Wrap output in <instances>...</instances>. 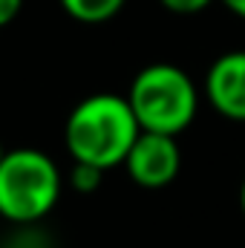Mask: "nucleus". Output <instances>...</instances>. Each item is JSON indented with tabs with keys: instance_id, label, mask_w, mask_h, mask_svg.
Here are the masks:
<instances>
[{
	"instance_id": "obj_3",
	"label": "nucleus",
	"mask_w": 245,
	"mask_h": 248,
	"mask_svg": "<svg viewBox=\"0 0 245 248\" xmlns=\"http://www.w3.org/2000/svg\"><path fill=\"white\" fill-rule=\"evenodd\" d=\"M127 101L141 124V130L179 136L196 119L199 90L182 66L150 63L133 78Z\"/></svg>"
},
{
	"instance_id": "obj_1",
	"label": "nucleus",
	"mask_w": 245,
	"mask_h": 248,
	"mask_svg": "<svg viewBox=\"0 0 245 248\" xmlns=\"http://www.w3.org/2000/svg\"><path fill=\"white\" fill-rule=\"evenodd\" d=\"M141 124L136 119L127 95L95 93L72 107L63 124V144L72 162L113 170L124 165L136 144Z\"/></svg>"
},
{
	"instance_id": "obj_4",
	"label": "nucleus",
	"mask_w": 245,
	"mask_h": 248,
	"mask_svg": "<svg viewBox=\"0 0 245 248\" xmlns=\"http://www.w3.org/2000/svg\"><path fill=\"white\" fill-rule=\"evenodd\" d=\"M124 168L138 187H147V190L168 187L182 170V150L176 136L141 130L124 159Z\"/></svg>"
},
{
	"instance_id": "obj_2",
	"label": "nucleus",
	"mask_w": 245,
	"mask_h": 248,
	"mask_svg": "<svg viewBox=\"0 0 245 248\" xmlns=\"http://www.w3.org/2000/svg\"><path fill=\"white\" fill-rule=\"evenodd\" d=\"M63 176L55 159L38 147L6 150L0 162V217L15 225L41 222L55 211Z\"/></svg>"
},
{
	"instance_id": "obj_8",
	"label": "nucleus",
	"mask_w": 245,
	"mask_h": 248,
	"mask_svg": "<svg viewBox=\"0 0 245 248\" xmlns=\"http://www.w3.org/2000/svg\"><path fill=\"white\" fill-rule=\"evenodd\" d=\"M168 12H173V15H199V12H205L214 0H159Z\"/></svg>"
},
{
	"instance_id": "obj_12",
	"label": "nucleus",
	"mask_w": 245,
	"mask_h": 248,
	"mask_svg": "<svg viewBox=\"0 0 245 248\" xmlns=\"http://www.w3.org/2000/svg\"><path fill=\"white\" fill-rule=\"evenodd\" d=\"M3 156H6V150H3V144H0V162H3Z\"/></svg>"
},
{
	"instance_id": "obj_11",
	"label": "nucleus",
	"mask_w": 245,
	"mask_h": 248,
	"mask_svg": "<svg viewBox=\"0 0 245 248\" xmlns=\"http://www.w3.org/2000/svg\"><path fill=\"white\" fill-rule=\"evenodd\" d=\"M240 205H243V214H245V179H243V187H240Z\"/></svg>"
},
{
	"instance_id": "obj_6",
	"label": "nucleus",
	"mask_w": 245,
	"mask_h": 248,
	"mask_svg": "<svg viewBox=\"0 0 245 248\" xmlns=\"http://www.w3.org/2000/svg\"><path fill=\"white\" fill-rule=\"evenodd\" d=\"M127 0H61V9L78 23H104L116 17Z\"/></svg>"
},
{
	"instance_id": "obj_10",
	"label": "nucleus",
	"mask_w": 245,
	"mask_h": 248,
	"mask_svg": "<svg viewBox=\"0 0 245 248\" xmlns=\"http://www.w3.org/2000/svg\"><path fill=\"white\" fill-rule=\"evenodd\" d=\"M222 3H225L228 12H234L237 17H243L245 20V0H222Z\"/></svg>"
},
{
	"instance_id": "obj_7",
	"label": "nucleus",
	"mask_w": 245,
	"mask_h": 248,
	"mask_svg": "<svg viewBox=\"0 0 245 248\" xmlns=\"http://www.w3.org/2000/svg\"><path fill=\"white\" fill-rule=\"evenodd\" d=\"M101 176L104 170L95 168V165H84V162H72V170H69V185L75 187L78 193H90L101 185Z\"/></svg>"
},
{
	"instance_id": "obj_9",
	"label": "nucleus",
	"mask_w": 245,
	"mask_h": 248,
	"mask_svg": "<svg viewBox=\"0 0 245 248\" xmlns=\"http://www.w3.org/2000/svg\"><path fill=\"white\" fill-rule=\"evenodd\" d=\"M20 6H23V0H0V29L9 26V23L17 17Z\"/></svg>"
},
{
	"instance_id": "obj_5",
	"label": "nucleus",
	"mask_w": 245,
	"mask_h": 248,
	"mask_svg": "<svg viewBox=\"0 0 245 248\" xmlns=\"http://www.w3.org/2000/svg\"><path fill=\"white\" fill-rule=\"evenodd\" d=\"M205 95L222 119L245 122V49L225 52L211 63L205 75Z\"/></svg>"
}]
</instances>
